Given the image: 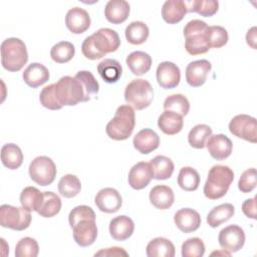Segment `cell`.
Listing matches in <instances>:
<instances>
[{"instance_id":"18","label":"cell","mask_w":257,"mask_h":257,"mask_svg":"<svg viewBox=\"0 0 257 257\" xmlns=\"http://www.w3.org/2000/svg\"><path fill=\"white\" fill-rule=\"evenodd\" d=\"M128 185L135 190L146 188L153 179V171L150 163L139 162L128 172Z\"/></svg>"},{"instance_id":"27","label":"cell","mask_w":257,"mask_h":257,"mask_svg":"<svg viewBox=\"0 0 257 257\" xmlns=\"http://www.w3.org/2000/svg\"><path fill=\"white\" fill-rule=\"evenodd\" d=\"M187 13V6L182 0H168L162 7V17L169 24L180 22Z\"/></svg>"},{"instance_id":"4","label":"cell","mask_w":257,"mask_h":257,"mask_svg":"<svg viewBox=\"0 0 257 257\" xmlns=\"http://www.w3.org/2000/svg\"><path fill=\"white\" fill-rule=\"evenodd\" d=\"M1 64L11 72H16L28 61V52L25 43L16 37L5 39L1 43Z\"/></svg>"},{"instance_id":"38","label":"cell","mask_w":257,"mask_h":257,"mask_svg":"<svg viewBox=\"0 0 257 257\" xmlns=\"http://www.w3.org/2000/svg\"><path fill=\"white\" fill-rule=\"evenodd\" d=\"M82 85L84 91V101L90 100L99 90V84L93 74L87 70H80L74 75Z\"/></svg>"},{"instance_id":"9","label":"cell","mask_w":257,"mask_h":257,"mask_svg":"<svg viewBox=\"0 0 257 257\" xmlns=\"http://www.w3.org/2000/svg\"><path fill=\"white\" fill-rule=\"evenodd\" d=\"M28 171L31 180L43 187L52 184L57 173L54 162L46 156L36 157L30 163Z\"/></svg>"},{"instance_id":"5","label":"cell","mask_w":257,"mask_h":257,"mask_svg":"<svg viewBox=\"0 0 257 257\" xmlns=\"http://www.w3.org/2000/svg\"><path fill=\"white\" fill-rule=\"evenodd\" d=\"M208 25L206 22L194 19L189 21L184 27L185 48L191 55L204 54L209 51L210 45L207 40Z\"/></svg>"},{"instance_id":"1","label":"cell","mask_w":257,"mask_h":257,"mask_svg":"<svg viewBox=\"0 0 257 257\" xmlns=\"http://www.w3.org/2000/svg\"><path fill=\"white\" fill-rule=\"evenodd\" d=\"M119 45L120 39L115 30L100 28L83 40L81 52L86 58L95 60L103 57L107 53L116 51Z\"/></svg>"},{"instance_id":"47","label":"cell","mask_w":257,"mask_h":257,"mask_svg":"<svg viewBox=\"0 0 257 257\" xmlns=\"http://www.w3.org/2000/svg\"><path fill=\"white\" fill-rule=\"evenodd\" d=\"M83 219L95 220L94 211L90 207L85 206V205H81V206H77V207L73 208L68 215V222H69V225L71 228L78 221L83 220Z\"/></svg>"},{"instance_id":"26","label":"cell","mask_w":257,"mask_h":257,"mask_svg":"<svg viewBox=\"0 0 257 257\" xmlns=\"http://www.w3.org/2000/svg\"><path fill=\"white\" fill-rule=\"evenodd\" d=\"M131 72L137 76L147 73L152 66V57L144 51H134L125 59Z\"/></svg>"},{"instance_id":"39","label":"cell","mask_w":257,"mask_h":257,"mask_svg":"<svg viewBox=\"0 0 257 257\" xmlns=\"http://www.w3.org/2000/svg\"><path fill=\"white\" fill-rule=\"evenodd\" d=\"M75 54L74 45L69 41H60L54 44L50 50V57L56 63H66Z\"/></svg>"},{"instance_id":"25","label":"cell","mask_w":257,"mask_h":257,"mask_svg":"<svg viewBox=\"0 0 257 257\" xmlns=\"http://www.w3.org/2000/svg\"><path fill=\"white\" fill-rule=\"evenodd\" d=\"M150 201L152 205L157 209L166 210L173 205L175 201V195L170 187L165 185H158L150 191Z\"/></svg>"},{"instance_id":"28","label":"cell","mask_w":257,"mask_h":257,"mask_svg":"<svg viewBox=\"0 0 257 257\" xmlns=\"http://www.w3.org/2000/svg\"><path fill=\"white\" fill-rule=\"evenodd\" d=\"M146 252L149 257H174L176 250L172 241L164 237H157L149 242Z\"/></svg>"},{"instance_id":"31","label":"cell","mask_w":257,"mask_h":257,"mask_svg":"<svg viewBox=\"0 0 257 257\" xmlns=\"http://www.w3.org/2000/svg\"><path fill=\"white\" fill-rule=\"evenodd\" d=\"M151 169L153 171V179L156 180H167L172 177L174 173L173 161L165 156H156L150 162Z\"/></svg>"},{"instance_id":"19","label":"cell","mask_w":257,"mask_h":257,"mask_svg":"<svg viewBox=\"0 0 257 257\" xmlns=\"http://www.w3.org/2000/svg\"><path fill=\"white\" fill-rule=\"evenodd\" d=\"M174 221L178 229L184 233H191L199 229L201 225L200 214L191 208H183L176 212Z\"/></svg>"},{"instance_id":"2","label":"cell","mask_w":257,"mask_h":257,"mask_svg":"<svg viewBox=\"0 0 257 257\" xmlns=\"http://www.w3.org/2000/svg\"><path fill=\"white\" fill-rule=\"evenodd\" d=\"M234 180V173L224 165L213 166L204 185V195L210 200H217L226 195Z\"/></svg>"},{"instance_id":"33","label":"cell","mask_w":257,"mask_h":257,"mask_svg":"<svg viewBox=\"0 0 257 257\" xmlns=\"http://www.w3.org/2000/svg\"><path fill=\"white\" fill-rule=\"evenodd\" d=\"M124 34L127 42L134 45H140L148 39L150 30L146 23L142 21H134L126 26Z\"/></svg>"},{"instance_id":"46","label":"cell","mask_w":257,"mask_h":257,"mask_svg":"<svg viewBox=\"0 0 257 257\" xmlns=\"http://www.w3.org/2000/svg\"><path fill=\"white\" fill-rule=\"evenodd\" d=\"M39 100L42 106L51 110H57L62 108V105L58 102L55 92H54V83L49 84L42 88L39 94Z\"/></svg>"},{"instance_id":"22","label":"cell","mask_w":257,"mask_h":257,"mask_svg":"<svg viewBox=\"0 0 257 257\" xmlns=\"http://www.w3.org/2000/svg\"><path fill=\"white\" fill-rule=\"evenodd\" d=\"M130 4L125 0H109L104 7V16L112 24L123 23L130 15Z\"/></svg>"},{"instance_id":"30","label":"cell","mask_w":257,"mask_h":257,"mask_svg":"<svg viewBox=\"0 0 257 257\" xmlns=\"http://www.w3.org/2000/svg\"><path fill=\"white\" fill-rule=\"evenodd\" d=\"M1 162L9 170L18 169L23 163L21 149L15 144H6L1 148Z\"/></svg>"},{"instance_id":"14","label":"cell","mask_w":257,"mask_h":257,"mask_svg":"<svg viewBox=\"0 0 257 257\" xmlns=\"http://www.w3.org/2000/svg\"><path fill=\"white\" fill-rule=\"evenodd\" d=\"M94 203L99 211L104 213L117 212L122 204L120 194L113 188H104L98 191L95 195Z\"/></svg>"},{"instance_id":"40","label":"cell","mask_w":257,"mask_h":257,"mask_svg":"<svg viewBox=\"0 0 257 257\" xmlns=\"http://www.w3.org/2000/svg\"><path fill=\"white\" fill-rule=\"evenodd\" d=\"M80 190V181L74 175H64L58 182V192L64 198H73L78 195Z\"/></svg>"},{"instance_id":"41","label":"cell","mask_w":257,"mask_h":257,"mask_svg":"<svg viewBox=\"0 0 257 257\" xmlns=\"http://www.w3.org/2000/svg\"><path fill=\"white\" fill-rule=\"evenodd\" d=\"M212 135V128L207 124L195 125L188 135V142L191 147L195 149H204L210 136Z\"/></svg>"},{"instance_id":"21","label":"cell","mask_w":257,"mask_h":257,"mask_svg":"<svg viewBox=\"0 0 257 257\" xmlns=\"http://www.w3.org/2000/svg\"><path fill=\"white\" fill-rule=\"evenodd\" d=\"M135 230L134 221L124 215L114 217L109 222V234L116 241L128 239Z\"/></svg>"},{"instance_id":"8","label":"cell","mask_w":257,"mask_h":257,"mask_svg":"<svg viewBox=\"0 0 257 257\" xmlns=\"http://www.w3.org/2000/svg\"><path fill=\"white\" fill-rule=\"evenodd\" d=\"M30 211L21 207L4 204L0 207V224L4 228L15 231L27 229L31 223Z\"/></svg>"},{"instance_id":"45","label":"cell","mask_w":257,"mask_h":257,"mask_svg":"<svg viewBox=\"0 0 257 257\" xmlns=\"http://www.w3.org/2000/svg\"><path fill=\"white\" fill-rule=\"evenodd\" d=\"M205 253V244L198 238H189L182 244L183 257H202Z\"/></svg>"},{"instance_id":"24","label":"cell","mask_w":257,"mask_h":257,"mask_svg":"<svg viewBox=\"0 0 257 257\" xmlns=\"http://www.w3.org/2000/svg\"><path fill=\"white\" fill-rule=\"evenodd\" d=\"M184 125L183 116L171 110H165L158 118L159 128L166 135L174 136L180 133Z\"/></svg>"},{"instance_id":"15","label":"cell","mask_w":257,"mask_h":257,"mask_svg":"<svg viewBox=\"0 0 257 257\" xmlns=\"http://www.w3.org/2000/svg\"><path fill=\"white\" fill-rule=\"evenodd\" d=\"M212 64L207 59H200L190 62L186 67V80L192 87L203 85L207 79Z\"/></svg>"},{"instance_id":"16","label":"cell","mask_w":257,"mask_h":257,"mask_svg":"<svg viewBox=\"0 0 257 257\" xmlns=\"http://www.w3.org/2000/svg\"><path fill=\"white\" fill-rule=\"evenodd\" d=\"M206 147L210 156L213 159L217 161H222L227 159L231 155L233 144L227 136L223 134H218L210 136L206 143Z\"/></svg>"},{"instance_id":"6","label":"cell","mask_w":257,"mask_h":257,"mask_svg":"<svg viewBox=\"0 0 257 257\" xmlns=\"http://www.w3.org/2000/svg\"><path fill=\"white\" fill-rule=\"evenodd\" d=\"M154 98V89L146 79H134L124 89L126 103L137 110H142L151 105Z\"/></svg>"},{"instance_id":"17","label":"cell","mask_w":257,"mask_h":257,"mask_svg":"<svg viewBox=\"0 0 257 257\" xmlns=\"http://www.w3.org/2000/svg\"><path fill=\"white\" fill-rule=\"evenodd\" d=\"M67 29L73 34H81L90 26V16L86 10L80 7L69 9L65 16Z\"/></svg>"},{"instance_id":"42","label":"cell","mask_w":257,"mask_h":257,"mask_svg":"<svg viewBox=\"0 0 257 257\" xmlns=\"http://www.w3.org/2000/svg\"><path fill=\"white\" fill-rule=\"evenodd\" d=\"M164 109L171 110L181 114L182 116L188 114L190 110V102L188 98L180 93L169 95L164 101Z\"/></svg>"},{"instance_id":"37","label":"cell","mask_w":257,"mask_h":257,"mask_svg":"<svg viewBox=\"0 0 257 257\" xmlns=\"http://www.w3.org/2000/svg\"><path fill=\"white\" fill-rule=\"evenodd\" d=\"M187 12H197L201 16L211 17L217 13L219 2L216 0H193L185 1Z\"/></svg>"},{"instance_id":"43","label":"cell","mask_w":257,"mask_h":257,"mask_svg":"<svg viewBox=\"0 0 257 257\" xmlns=\"http://www.w3.org/2000/svg\"><path fill=\"white\" fill-rule=\"evenodd\" d=\"M39 252L37 241L31 237H24L20 239L15 247L16 257H36Z\"/></svg>"},{"instance_id":"44","label":"cell","mask_w":257,"mask_h":257,"mask_svg":"<svg viewBox=\"0 0 257 257\" xmlns=\"http://www.w3.org/2000/svg\"><path fill=\"white\" fill-rule=\"evenodd\" d=\"M207 40L209 42L210 48H220L223 47L228 42V32L227 30L219 25L209 26L207 30Z\"/></svg>"},{"instance_id":"50","label":"cell","mask_w":257,"mask_h":257,"mask_svg":"<svg viewBox=\"0 0 257 257\" xmlns=\"http://www.w3.org/2000/svg\"><path fill=\"white\" fill-rule=\"evenodd\" d=\"M94 256H128V253L119 247H110L101 249L94 254Z\"/></svg>"},{"instance_id":"11","label":"cell","mask_w":257,"mask_h":257,"mask_svg":"<svg viewBox=\"0 0 257 257\" xmlns=\"http://www.w3.org/2000/svg\"><path fill=\"white\" fill-rule=\"evenodd\" d=\"M218 241L224 250L230 253L237 252L245 244L244 230L238 225H229L219 232Z\"/></svg>"},{"instance_id":"13","label":"cell","mask_w":257,"mask_h":257,"mask_svg":"<svg viewBox=\"0 0 257 257\" xmlns=\"http://www.w3.org/2000/svg\"><path fill=\"white\" fill-rule=\"evenodd\" d=\"M73 239L80 247H87L94 243L97 237V227L95 220L83 219L72 227Z\"/></svg>"},{"instance_id":"23","label":"cell","mask_w":257,"mask_h":257,"mask_svg":"<svg viewBox=\"0 0 257 257\" xmlns=\"http://www.w3.org/2000/svg\"><path fill=\"white\" fill-rule=\"evenodd\" d=\"M49 76L50 74L47 67L38 62L29 64L22 74L24 82L32 88H36L47 82Z\"/></svg>"},{"instance_id":"35","label":"cell","mask_w":257,"mask_h":257,"mask_svg":"<svg viewBox=\"0 0 257 257\" xmlns=\"http://www.w3.org/2000/svg\"><path fill=\"white\" fill-rule=\"evenodd\" d=\"M43 200V192L35 187H26L20 194V204L28 211H38Z\"/></svg>"},{"instance_id":"49","label":"cell","mask_w":257,"mask_h":257,"mask_svg":"<svg viewBox=\"0 0 257 257\" xmlns=\"http://www.w3.org/2000/svg\"><path fill=\"white\" fill-rule=\"evenodd\" d=\"M242 211L244 215L250 219H256V197L247 199L242 204Z\"/></svg>"},{"instance_id":"7","label":"cell","mask_w":257,"mask_h":257,"mask_svg":"<svg viewBox=\"0 0 257 257\" xmlns=\"http://www.w3.org/2000/svg\"><path fill=\"white\" fill-rule=\"evenodd\" d=\"M54 92L58 102L63 105H75L84 101V91L81 83L75 76H62L54 83Z\"/></svg>"},{"instance_id":"36","label":"cell","mask_w":257,"mask_h":257,"mask_svg":"<svg viewBox=\"0 0 257 257\" xmlns=\"http://www.w3.org/2000/svg\"><path fill=\"white\" fill-rule=\"evenodd\" d=\"M178 185L184 191H196L200 185L199 173L192 167H183L178 175Z\"/></svg>"},{"instance_id":"20","label":"cell","mask_w":257,"mask_h":257,"mask_svg":"<svg viewBox=\"0 0 257 257\" xmlns=\"http://www.w3.org/2000/svg\"><path fill=\"white\" fill-rule=\"evenodd\" d=\"M134 147L143 155H148L157 150L160 146V137L151 128L140 131L133 140Z\"/></svg>"},{"instance_id":"51","label":"cell","mask_w":257,"mask_h":257,"mask_svg":"<svg viewBox=\"0 0 257 257\" xmlns=\"http://www.w3.org/2000/svg\"><path fill=\"white\" fill-rule=\"evenodd\" d=\"M256 40H257L256 27L253 26L252 28H250L248 30V32L246 34V41L249 46H251L253 49H256Z\"/></svg>"},{"instance_id":"34","label":"cell","mask_w":257,"mask_h":257,"mask_svg":"<svg viewBox=\"0 0 257 257\" xmlns=\"http://www.w3.org/2000/svg\"><path fill=\"white\" fill-rule=\"evenodd\" d=\"M61 209V200L53 192H43V200L37 213L44 218L54 217Z\"/></svg>"},{"instance_id":"48","label":"cell","mask_w":257,"mask_h":257,"mask_svg":"<svg viewBox=\"0 0 257 257\" xmlns=\"http://www.w3.org/2000/svg\"><path fill=\"white\" fill-rule=\"evenodd\" d=\"M256 187V169L250 168L243 172L241 175L239 182H238V188L242 193H250L252 192Z\"/></svg>"},{"instance_id":"10","label":"cell","mask_w":257,"mask_h":257,"mask_svg":"<svg viewBox=\"0 0 257 257\" xmlns=\"http://www.w3.org/2000/svg\"><path fill=\"white\" fill-rule=\"evenodd\" d=\"M256 118L248 114H238L229 123V131L237 138L255 144L257 142Z\"/></svg>"},{"instance_id":"12","label":"cell","mask_w":257,"mask_h":257,"mask_svg":"<svg viewBox=\"0 0 257 257\" xmlns=\"http://www.w3.org/2000/svg\"><path fill=\"white\" fill-rule=\"evenodd\" d=\"M157 81L162 88L171 89L179 85L181 80L180 68L171 61L161 62L156 71Z\"/></svg>"},{"instance_id":"29","label":"cell","mask_w":257,"mask_h":257,"mask_svg":"<svg viewBox=\"0 0 257 257\" xmlns=\"http://www.w3.org/2000/svg\"><path fill=\"white\" fill-rule=\"evenodd\" d=\"M97 71L103 81L107 83H114L120 78L122 74V67L117 60L105 58L98 63Z\"/></svg>"},{"instance_id":"3","label":"cell","mask_w":257,"mask_h":257,"mask_svg":"<svg viewBox=\"0 0 257 257\" xmlns=\"http://www.w3.org/2000/svg\"><path fill=\"white\" fill-rule=\"evenodd\" d=\"M136 125L135 110L128 104L119 105L114 116L105 126L106 135L114 141H124L131 137Z\"/></svg>"},{"instance_id":"32","label":"cell","mask_w":257,"mask_h":257,"mask_svg":"<svg viewBox=\"0 0 257 257\" xmlns=\"http://www.w3.org/2000/svg\"><path fill=\"white\" fill-rule=\"evenodd\" d=\"M235 213V208L230 203L221 204L214 207L207 215V223L210 227L216 228L228 221L233 217Z\"/></svg>"}]
</instances>
